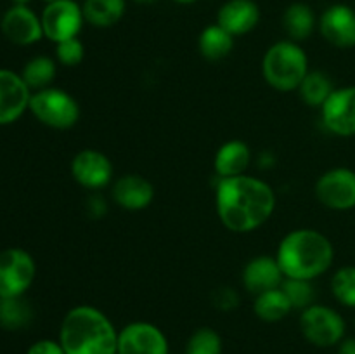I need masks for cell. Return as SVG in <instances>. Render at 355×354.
Here are the masks:
<instances>
[{"mask_svg": "<svg viewBox=\"0 0 355 354\" xmlns=\"http://www.w3.org/2000/svg\"><path fill=\"white\" fill-rule=\"evenodd\" d=\"M318 28L328 44L338 49L355 47V9L333 3L319 16Z\"/></svg>", "mask_w": 355, "mask_h": 354, "instance_id": "4fadbf2b", "label": "cell"}, {"mask_svg": "<svg viewBox=\"0 0 355 354\" xmlns=\"http://www.w3.org/2000/svg\"><path fill=\"white\" fill-rule=\"evenodd\" d=\"M276 260L284 278L312 281L331 267L335 246L331 239L318 229H293L279 242Z\"/></svg>", "mask_w": 355, "mask_h": 354, "instance_id": "3957f363", "label": "cell"}, {"mask_svg": "<svg viewBox=\"0 0 355 354\" xmlns=\"http://www.w3.org/2000/svg\"><path fill=\"white\" fill-rule=\"evenodd\" d=\"M259 21L260 7L255 0H227L217 12V24L234 38L255 30Z\"/></svg>", "mask_w": 355, "mask_h": 354, "instance_id": "ac0fdd59", "label": "cell"}, {"mask_svg": "<svg viewBox=\"0 0 355 354\" xmlns=\"http://www.w3.org/2000/svg\"><path fill=\"white\" fill-rule=\"evenodd\" d=\"M111 198L125 210H144L155 200V186L141 174H125L111 186Z\"/></svg>", "mask_w": 355, "mask_h": 354, "instance_id": "9a60e30c", "label": "cell"}, {"mask_svg": "<svg viewBox=\"0 0 355 354\" xmlns=\"http://www.w3.org/2000/svg\"><path fill=\"white\" fill-rule=\"evenodd\" d=\"M42 2H44V3H45V6H49V3L55 2V0H42Z\"/></svg>", "mask_w": 355, "mask_h": 354, "instance_id": "f35d334b", "label": "cell"}, {"mask_svg": "<svg viewBox=\"0 0 355 354\" xmlns=\"http://www.w3.org/2000/svg\"><path fill=\"white\" fill-rule=\"evenodd\" d=\"M315 198L331 210L355 208V172L347 167H335L322 174L315 183Z\"/></svg>", "mask_w": 355, "mask_h": 354, "instance_id": "9c48e42d", "label": "cell"}, {"mask_svg": "<svg viewBox=\"0 0 355 354\" xmlns=\"http://www.w3.org/2000/svg\"><path fill=\"white\" fill-rule=\"evenodd\" d=\"M291 309L293 307L281 287L255 295V302H253V311H255L257 318L267 323L281 321L290 314Z\"/></svg>", "mask_w": 355, "mask_h": 354, "instance_id": "603a6c76", "label": "cell"}, {"mask_svg": "<svg viewBox=\"0 0 355 354\" xmlns=\"http://www.w3.org/2000/svg\"><path fill=\"white\" fill-rule=\"evenodd\" d=\"M26 354H66L59 340L40 339L28 347Z\"/></svg>", "mask_w": 355, "mask_h": 354, "instance_id": "1f68e13d", "label": "cell"}, {"mask_svg": "<svg viewBox=\"0 0 355 354\" xmlns=\"http://www.w3.org/2000/svg\"><path fill=\"white\" fill-rule=\"evenodd\" d=\"M184 354H222V337L210 326L194 330L187 339Z\"/></svg>", "mask_w": 355, "mask_h": 354, "instance_id": "4316f807", "label": "cell"}, {"mask_svg": "<svg viewBox=\"0 0 355 354\" xmlns=\"http://www.w3.org/2000/svg\"><path fill=\"white\" fill-rule=\"evenodd\" d=\"M252 163V149L241 139H231L217 149L214 169L217 177L243 176Z\"/></svg>", "mask_w": 355, "mask_h": 354, "instance_id": "d6986e66", "label": "cell"}, {"mask_svg": "<svg viewBox=\"0 0 355 354\" xmlns=\"http://www.w3.org/2000/svg\"><path fill=\"white\" fill-rule=\"evenodd\" d=\"M2 31L16 45L37 44L44 37L42 19L28 6H12L2 17Z\"/></svg>", "mask_w": 355, "mask_h": 354, "instance_id": "2e32d148", "label": "cell"}, {"mask_svg": "<svg viewBox=\"0 0 355 354\" xmlns=\"http://www.w3.org/2000/svg\"><path fill=\"white\" fill-rule=\"evenodd\" d=\"M198 49H200V54L208 61H220L227 58L234 49V37L225 31L220 24L214 23L203 28L200 33Z\"/></svg>", "mask_w": 355, "mask_h": 354, "instance_id": "7402d4cb", "label": "cell"}, {"mask_svg": "<svg viewBox=\"0 0 355 354\" xmlns=\"http://www.w3.org/2000/svg\"><path fill=\"white\" fill-rule=\"evenodd\" d=\"M321 121L326 130L338 137L355 135V85L333 90L321 106Z\"/></svg>", "mask_w": 355, "mask_h": 354, "instance_id": "8fae6325", "label": "cell"}, {"mask_svg": "<svg viewBox=\"0 0 355 354\" xmlns=\"http://www.w3.org/2000/svg\"><path fill=\"white\" fill-rule=\"evenodd\" d=\"M175 3H182V6H189V3L198 2V0H173Z\"/></svg>", "mask_w": 355, "mask_h": 354, "instance_id": "8d00e7d4", "label": "cell"}, {"mask_svg": "<svg viewBox=\"0 0 355 354\" xmlns=\"http://www.w3.org/2000/svg\"><path fill=\"white\" fill-rule=\"evenodd\" d=\"M338 354H355V337L343 339L338 344Z\"/></svg>", "mask_w": 355, "mask_h": 354, "instance_id": "836d02e7", "label": "cell"}, {"mask_svg": "<svg viewBox=\"0 0 355 354\" xmlns=\"http://www.w3.org/2000/svg\"><path fill=\"white\" fill-rule=\"evenodd\" d=\"M276 201L272 187L259 177L248 174L217 177L215 208L220 222L229 231L252 233L259 229L274 214Z\"/></svg>", "mask_w": 355, "mask_h": 354, "instance_id": "6da1fadb", "label": "cell"}, {"mask_svg": "<svg viewBox=\"0 0 355 354\" xmlns=\"http://www.w3.org/2000/svg\"><path fill=\"white\" fill-rule=\"evenodd\" d=\"M55 58L61 65L69 66V68L78 66L85 58V45L78 37L59 42L55 44Z\"/></svg>", "mask_w": 355, "mask_h": 354, "instance_id": "f546056e", "label": "cell"}, {"mask_svg": "<svg viewBox=\"0 0 355 354\" xmlns=\"http://www.w3.org/2000/svg\"><path fill=\"white\" fill-rule=\"evenodd\" d=\"M85 23L96 28H111L125 16L127 0H83Z\"/></svg>", "mask_w": 355, "mask_h": 354, "instance_id": "44dd1931", "label": "cell"}, {"mask_svg": "<svg viewBox=\"0 0 355 354\" xmlns=\"http://www.w3.org/2000/svg\"><path fill=\"white\" fill-rule=\"evenodd\" d=\"M37 274L33 257L23 248H6L0 252V298L23 297Z\"/></svg>", "mask_w": 355, "mask_h": 354, "instance_id": "52a82bcc", "label": "cell"}, {"mask_svg": "<svg viewBox=\"0 0 355 354\" xmlns=\"http://www.w3.org/2000/svg\"><path fill=\"white\" fill-rule=\"evenodd\" d=\"M21 76L35 92L47 89V87H51L52 80L55 78V61L47 56H37L24 65Z\"/></svg>", "mask_w": 355, "mask_h": 354, "instance_id": "d4e9b609", "label": "cell"}, {"mask_svg": "<svg viewBox=\"0 0 355 354\" xmlns=\"http://www.w3.org/2000/svg\"><path fill=\"white\" fill-rule=\"evenodd\" d=\"M33 318L30 304L23 297L0 298V326L7 330H19Z\"/></svg>", "mask_w": 355, "mask_h": 354, "instance_id": "484cf974", "label": "cell"}, {"mask_svg": "<svg viewBox=\"0 0 355 354\" xmlns=\"http://www.w3.org/2000/svg\"><path fill=\"white\" fill-rule=\"evenodd\" d=\"M281 290L284 292V295L290 301L291 307L293 309H307L309 305L314 304V287H312V281L307 280H295V278H284L283 283H281Z\"/></svg>", "mask_w": 355, "mask_h": 354, "instance_id": "f1b7e54d", "label": "cell"}, {"mask_svg": "<svg viewBox=\"0 0 355 354\" xmlns=\"http://www.w3.org/2000/svg\"><path fill=\"white\" fill-rule=\"evenodd\" d=\"M302 335L318 347L338 346L345 339V319L336 309L322 304H312L300 314Z\"/></svg>", "mask_w": 355, "mask_h": 354, "instance_id": "8992f818", "label": "cell"}, {"mask_svg": "<svg viewBox=\"0 0 355 354\" xmlns=\"http://www.w3.org/2000/svg\"><path fill=\"white\" fill-rule=\"evenodd\" d=\"M134 2L141 3V6H153V3L159 2V0H134Z\"/></svg>", "mask_w": 355, "mask_h": 354, "instance_id": "d590c367", "label": "cell"}, {"mask_svg": "<svg viewBox=\"0 0 355 354\" xmlns=\"http://www.w3.org/2000/svg\"><path fill=\"white\" fill-rule=\"evenodd\" d=\"M71 176L85 189H103L113 180V163L99 149L85 148L71 160Z\"/></svg>", "mask_w": 355, "mask_h": 354, "instance_id": "7c38bea8", "label": "cell"}, {"mask_svg": "<svg viewBox=\"0 0 355 354\" xmlns=\"http://www.w3.org/2000/svg\"><path fill=\"white\" fill-rule=\"evenodd\" d=\"M211 302L220 311H232L239 305V295L231 287H218L211 295Z\"/></svg>", "mask_w": 355, "mask_h": 354, "instance_id": "4dcf8cb0", "label": "cell"}, {"mask_svg": "<svg viewBox=\"0 0 355 354\" xmlns=\"http://www.w3.org/2000/svg\"><path fill=\"white\" fill-rule=\"evenodd\" d=\"M274 162H276V158H274L269 151H266L262 156H260V167H263V169H269V167H272Z\"/></svg>", "mask_w": 355, "mask_h": 354, "instance_id": "e575fe53", "label": "cell"}, {"mask_svg": "<svg viewBox=\"0 0 355 354\" xmlns=\"http://www.w3.org/2000/svg\"><path fill=\"white\" fill-rule=\"evenodd\" d=\"M107 212V203L99 193H92L87 198V214L92 219H101L104 217Z\"/></svg>", "mask_w": 355, "mask_h": 354, "instance_id": "d6a6232c", "label": "cell"}, {"mask_svg": "<svg viewBox=\"0 0 355 354\" xmlns=\"http://www.w3.org/2000/svg\"><path fill=\"white\" fill-rule=\"evenodd\" d=\"M333 90H335V87H333L331 78L324 71H319V69L318 71H309L304 82L298 87L300 99L307 106L319 108V110L326 103V99L331 96Z\"/></svg>", "mask_w": 355, "mask_h": 354, "instance_id": "cb8c5ba5", "label": "cell"}, {"mask_svg": "<svg viewBox=\"0 0 355 354\" xmlns=\"http://www.w3.org/2000/svg\"><path fill=\"white\" fill-rule=\"evenodd\" d=\"M284 274L272 255H257L246 262L243 267L241 281L243 287L253 295H259L266 290L281 287Z\"/></svg>", "mask_w": 355, "mask_h": 354, "instance_id": "e0dca14e", "label": "cell"}, {"mask_svg": "<svg viewBox=\"0 0 355 354\" xmlns=\"http://www.w3.org/2000/svg\"><path fill=\"white\" fill-rule=\"evenodd\" d=\"M31 89L23 76L10 69H0V125L14 124L30 110Z\"/></svg>", "mask_w": 355, "mask_h": 354, "instance_id": "5bb4252c", "label": "cell"}, {"mask_svg": "<svg viewBox=\"0 0 355 354\" xmlns=\"http://www.w3.org/2000/svg\"><path fill=\"white\" fill-rule=\"evenodd\" d=\"M309 58L298 42L279 40L270 45L262 59V75L272 89L279 92L298 90L307 76Z\"/></svg>", "mask_w": 355, "mask_h": 354, "instance_id": "277c9868", "label": "cell"}, {"mask_svg": "<svg viewBox=\"0 0 355 354\" xmlns=\"http://www.w3.org/2000/svg\"><path fill=\"white\" fill-rule=\"evenodd\" d=\"M354 326H355V321H354Z\"/></svg>", "mask_w": 355, "mask_h": 354, "instance_id": "ab89813d", "label": "cell"}, {"mask_svg": "<svg viewBox=\"0 0 355 354\" xmlns=\"http://www.w3.org/2000/svg\"><path fill=\"white\" fill-rule=\"evenodd\" d=\"M118 332L106 312L82 304L66 312L58 340L66 354H118Z\"/></svg>", "mask_w": 355, "mask_h": 354, "instance_id": "7a4b0ae2", "label": "cell"}, {"mask_svg": "<svg viewBox=\"0 0 355 354\" xmlns=\"http://www.w3.org/2000/svg\"><path fill=\"white\" fill-rule=\"evenodd\" d=\"M318 26V17L314 9L305 2H293L284 9L283 12V28L290 40L304 42L314 33Z\"/></svg>", "mask_w": 355, "mask_h": 354, "instance_id": "ffe728a7", "label": "cell"}, {"mask_svg": "<svg viewBox=\"0 0 355 354\" xmlns=\"http://www.w3.org/2000/svg\"><path fill=\"white\" fill-rule=\"evenodd\" d=\"M30 111L40 124L58 130L75 127L82 115L78 101L58 87H47L31 94Z\"/></svg>", "mask_w": 355, "mask_h": 354, "instance_id": "5b68a950", "label": "cell"}, {"mask_svg": "<svg viewBox=\"0 0 355 354\" xmlns=\"http://www.w3.org/2000/svg\"><path fill=\"white\" fill-rule=\"evenodd\" d=\"M12 2H14V6H28L31 0H12Z\"/></svg>", "mask_w": 355, "mask_h": 354, "instance_id": "74e56055", "label": "cell"}, {"mask_svg": "<svg viewBox=\"0 0 355 354\" xmlns=\"http://www.w3.org/2000/svg\"><path fill=\"white\" fill-rule=\"evenodd\" d=\"M44 37L54 44L78 37L85 17L82 6L76 0H55L45 6L40 16Z\"/></svg>", "mask_w": 355, "mask_h": 354, "instance_id": "ba28073f", "label": "cell"}, {"mask_svg": "<svg viewBox=\"0 0 355 354\" xmlns=\"http://www.w3.org/2000/svg\"><path fill=\"white\" fill-rule=\"evenodd\" d=\"M118 354H170V344L155 323L132 321L118 332Z\"/></svg>", "mask_w": 355, "mask_h": 354, "instance_id": "30bf717a", "label": "cell"}, {"mask_svg": "<svg viewBox=\"0 0 355 354\" xmlns=\"http://www.w3.org/2000/svg\"><path fill=\"white\" fill-rule=\"evenodd\" d=\"M331 292L340 304L355 309V266L340 267L333 274Z\"/></svg>", "mask_w": 355, "mask_h": 354, "instance_id": "83f0119b", "label": "cell"}]
</instances>
